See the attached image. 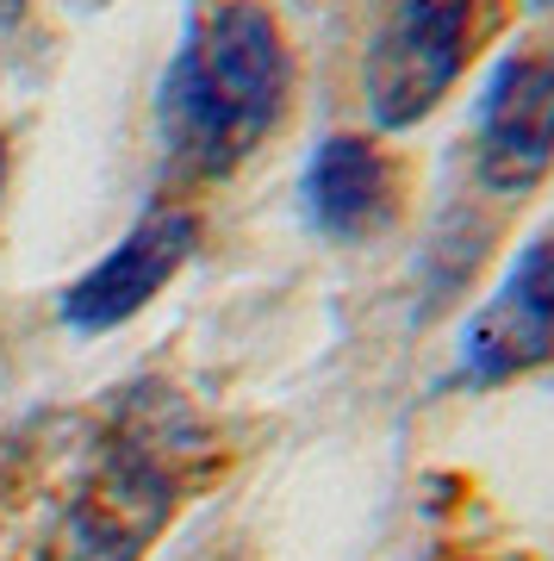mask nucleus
I'll list each match as a JSON object with an SVG mask.
<instances>
[{"label":"nucleus","mask_w":554,"mask_h":561,"mask_svg":"<svg viewBox=\"0 0 554 561\" xmlns=\"http://www.w3.org/2000/svg\"><path fill=\"white\" fill-rule=\"evenodd\" d=\"M293 57L262 0H224L187 32L157 94L162 150L181 175L218 181L287 113Z\"/></svg>","instance_id":"1"},{"label":"nucleus","mask_w":554,"mask_h":561,"mask_svg":"<svg viewBox=\"0 0 554 561\" xmlns=\"http://www.w3.org/2000/svg\"><path fill=\"white\" fill-rule=\"evenodd\" d=\"M498 25V0H399L361 62V101L380 131H412L455 94L480 38Z\"/></svg>","instance_id":"2"},{"label":"nucleus","mask_w":554,"mask_h":561,"mask_svg":"<svg viewBox=\"0 0 554 561\" xmlns=\"http://www.w3.org/2000/svg\"><path fill=\"white\" fill-rule=\"evenodd\" d=\"M474 175L498 201H530L554 175V44L498 57L474 101Z\"/></svg>","instance_id":"3"},{"label":"nucleus","mask_w":554,"mask_h":561,"mask_svg":"<svg viewBox=\"0 0 554 561\" xmlns=\"http://www.w3.org/2000/svg\"><path fill=\"white\" fill-rule=\"evenodd\" d=\"M554 362V225L535 231L461 324V381L505 387Z\"/></svg>","instance_id":"4"},{"label":"nucleus","mask_w":554,"mask_h":561,"mask_svg":"<svg viewBox=\"0 0 554 561\" xmlns=\"http://www.w3.org/2000/svg\"><path fill=\"white\" fill-rule=\"evenodd\" d=\"M175 468L157 443L125 437L62 524V561H138L175 512Z\"/></svg>","instance_id":"5"},{"label":"nucleus","mask_w":554,"mask_h":561,"mask_svg":"<svg viewBox=\"0 0 554 561\" xmlns=\"http://www.w3.org/2000/svg\"><path fill=\"white\" fill-rule=\"evenodd\" d=\"M194 250H199V219L187 206H162V213L138 219L88 275H76L62 287L57 300L62 324L69 331H113V324L138 319L143 306L187 268Z\"/></svg>","instance_id":"6"},{"label":"nucleus","mask_w":554,"mask_h":561,"mask_svg":"<svg viewBox=\"0 0 554 561\" xmlns=\"http://www.w3.org/2000/svg\"><path fill=\"white\" fill-rule=\"evenodd\" d=\"M399 201H405V175L368 131L318 138L299 169V213L331 243H368L393 231Z\"/></svg>","instance_id":"7"},{"label":"nucleus","mask_w":554,"mask_h":561,"mask_svg":"<svg viewBox=\"0 0 554 561\" xmlns=\"http://www.w3.org/2000/svg\"><path fill=\"white\" fill-rule=\"evenodd\" d=\"M25 13V0H0V25H13Z\"/></svg>","instance_id":"8"},{"label":"nucleus","mask_w":554,"mask_h":561,"mask_svg":"<svg viewBox=\"0 0 554 561\" xmlns=\"http://www.w3.org/2000/svg\"><path fill=\"white\" fill-rule=\"evenodd\" d=\"M523 7H530V13H554V0H523Z\"/></svg>","instance_id":"9"},{"label":"nucleus","mask_w":554,"mask_h":561,"mask_svg":"<svg viewBox=\"0 0 554 561\" xmlns=\"http://www.w3.org/2000/svg\"><path fill=\"white\" fill-rule=\"evenodd\" d=\"M0 194H7V144H0Z\"/></svg>","instance_id":"10"}]
</instances>
